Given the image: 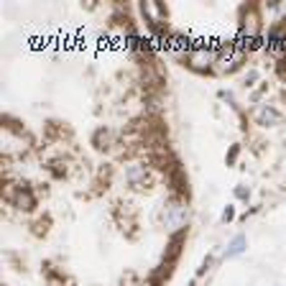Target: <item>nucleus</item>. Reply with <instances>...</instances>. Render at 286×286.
Masks as SVG:
<instances>
[{
    "label": "nucleus",
    "mask_w": 286,
    "mask_h": 286,
    "mask_svg": "<svg viewBox=\"0 0 286 286\" xmlns=\"http://www.w3.org/2000/svg\"><path fill=\"white\" fill-rule=\"evenodd\" d=\"M128 182H130V187H133V189H146V182H148L146 169H141V166L128 169Z\"/></svg>",
    "instance_id": "39448f33"
},
{
    "label": "nucleus",
    "mask_w": 286,
    "mask_h": 286,
    "mask_svg": "<svg viewBox=\"0 0 286 286\" xmlns=\"http://www.w3.org/2000/svg\"><path fill=\"white\" fill-rule=\"evenodd\" d=\"M233 215H235V210H233V207H228V210L223 212V220H225V223H228V220H233Z\"/></svg>",
    "instance_id": "1a4fd4ad"
},
{
    "label": "nucleus",
    "mask_w": 286,
    "mask_h": 286,
    "mask_svg": "<svg viewBox=\"0 0 286 286\" xmlns=\"http://www.w3.org/2000/svg\"><path fill=\"white\" fill-rule=\"evenodd\" d=\"M217 51L215 49H207V46H197L192 54H189V64L194 69H205V67H210L212 61H217Z\"/></svg>",
    "instance_id": "f257e3e1"
},
{
    "label": "nucleus",
    "mask_w": 286,
    "mask_h": 286,
    "mask_svg": "<svg viewBox=\"0 0 286 286\" xmlns=\"http://www.w3.org/2000/svg\"><path fill=\"white\" fill-rule=\"evenodd\" d=\"M286 43V33H284V26H276V28H271V33H269V46L274 49V51H279L281 46Z\"/></svg>",
    "instance_id": "423d86ee"
},
{
    "label": "nucleus",
    "mask_w": 286,
    "mask_h": 286,
    "mask_svg": "<svg viewBox=\"0 0 286 286\" xmlns=\"http://www.w3.org/2000/svg\"><path fill=\"white\" fill-rule=\"evenodd\" d=\"M235 194L240 197V200H248V189H246V187H238V189H235Z\"/></svg>",
    "instance_id": "6e6552de"
},
{
    "label": "nucleus",
    "mask_w": 286,
    "mask_h": 286,
    "mask_svg": "<svg viewBox=\"0 0 286 286\" xmlns=\"http://www.w3.org/2000/svg\"><path fill=\"white\" fill-rule=\"evenodd\" d=\"M243 251H246V235H235V238L230 240V246H228L225 256H228V258H233V256H240Z\"/></svg>",
    "instance_id": "0eeeda50"
},
{
    "label": "nucleus",
    "mask_w": 286,
    "mask_h": 286,
    "mask_svg": "<svg viewBox=\"0 0 286 286\" xmlns=\"http://www.w3.org/2000/svg\"><path fill=\"white\" fill-rule=\"evenodd\" d=\"M284 120V115L279 113L276 107H269V105H263L256 110V123L258 125H279Z\"/></svg>",
    "instance_id": "f03ea898"
},
{
    "label": "nucleus",
    "mask_w": 286,
    "mask_h": 286,
    "mask_svg": "<svg viewBox=\"0 0 286 286\" xmlns=\"http://www.w3.org/2000/svg\"><path fill=\"white\" fill-rule=\"evenodd\" d=\"M141 10H143V15L151 20V26H153V28H159L164 20H166V10H164L159 3H143Z\"/></svg>",
    "instance_id": "7ed1b4c3"
},
{
    "label": "nucleus",
    "mask_w": 286,
    "mask_h": 286,
    "mask_svg": "<svg viewBox=\"0 0 286 286\" xmlns=\"http://www.w3.org/2000/svg\"><path fill=\"white\" fill-rule=\"evenodd\" d=\"M13 205L20 207V210H33V207H36V197L31 194V189H23V187H20V189L13 194Z\"/></svg>",
    "instance_id": "20e7f679"
}]
</instances>
